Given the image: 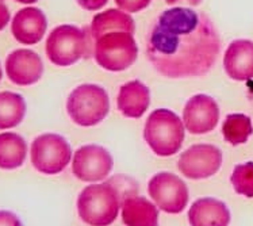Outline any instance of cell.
I'll use <instances>...</instances> for the list:
<instances>
[{
	"label": "cell",
	"instance_id": "cell-1",
	"mask_svg": "<svg viewBox=\"0 0 253 226\" xmlns=\"http://www.w3.org/2000/svg\"><path fill=\"white\" fill-rule=\"evenodd\" d=\"M219 49V34L210 18L188 7L164 11L146 40L150 64L169 79L205 76L217 61Z\"/></svg>",
	"mask_w": 253,
	"mask_h": 226
},
{
	"label": "cell",
	"instance_id": "cell-2",
	"mask_svg": "<svg viewBox=\"0 0 253 226\" xmlns=\"http://www.w3.org/2000/svg\"><path fill=\"white\" fill-rule=\"evenodd\" d=\"M124 198L111 180L85 187L78 198L79 217L91 226H110L118 217Z\"/></svg>",
	"mask_w": 253,
	"mask_h": 226
},
{
	"label": "cell",
	"instance_id": "cell-3",
	"mask_svg": "<svg viewBox=\"0 0 253 226\" xmlns=\"http://www.w3.org/2000/svg\"><path fill=\"white\" fill-rule=\"evenodd\" d=\"M184 124L168 108H157L150 114L144 129V138L160 157H169L180 150L184 141Z\"/></svg>",
	"mask_w": 253,
	"mask_h": 226
},
{
	"label": "cell",
	"instance_id": "cell-4",
	"mask_svg": "<svg viewBox=\"0 0 253 226\" xmlns=\"http://www.w3.org/2000/svg\"><path fill=\"white\" fill-rule=\"evenodd\" d=\"M67 111L71 119L79 126H95L109 114V93L96 84H82L69 93Z\"/></svg>",
	"mask_w": 253,
	"mask_h": 226
},
{
	"label": "cell",
	"instance_id": "cell-5",
	"mask_svg": "<svg viewBox=\"0 0 253 226\" xmlns=\"http://www.w3.org/2000/svg\"><path fill=\"white\" fill-rule=\"evenodd\" d=\"M88 50L89 38L76 26H57L46 40V56L57 67H71L82 57H88Z\"/></svg>",
	"mask_w": 253,
	"mask_h": 226
},
{
	"label": "cell",
	"instance_id": "cell-6",
	"mask_svg": "<svg viewBox=\"0 0 253 226\" xmlns=\"http://www.w3.org/2000/svg\"><path fill=\"white\" fill-rule=\"evenodd\" d=\"M93 54L98 65L103 69L110 72H121L134 64L138 56V47L133 34L115 31L95 41Z\"/></svg>",
	"mask_w": 253,
	"mask_h": 226
},
{
	"label": "cell",
	"instance_id": "cell-7",
	"mask_svg": "<svg viewBox=\"0 0 253 226\" xmlns=\"http://www.w3.org/2000/svg\"><path fill=\"white\" fill-rule=\"evenodd\" d=\"M31 164L45 175H57L67 168L72 159V148L67 139L56 133L38 136L30 149Z\"/></svg>",
	"mask_w": 253,
	"mask_h": 226
},
{
	"label": "cell",
	"instance_id": "cell-8",
	"mask_svg": "<svg viewBox=\"0 0 253 226\" xmlns=\"http://www.w3.org/2000/svg\"><path fill=\"white\" fill-rule=\"evenodd\" d=\"M148 192L159 209L168 214H179L188 203L186 183L170 172H159L150 179Z\"/></svg>",
	"mask_w": 253,
	"mask_h": 226
},
{
	"label": "cell",
	"instance_id": "cell-9",
	"mask_svg": "<svg viewBox=\"0 0 253 226\" xmlns=\"http://www.w3.org/2000/svg\"><path fill=\"white\" fill-rule=\"evenodd\" d=\"M222 165V152L210 144L192 145L183 152L177 168L187 179L202 180L215 175Z\"/></svg>",
	"mask_w": 253,
	"mask_h": 226
},
{
	"label": "cell",
	"instance_id": "cell-10",
	"mask_svg": "<svg viewBox=\"0 0 253 226\" xmlns=\"http://www.w3.org/2000/svg\"><path fill=\"white\" fill-rule=\"evenodd\" d=\"M113 165V157L103 146L84 145L73 154L72 172L82 181L95 183L106 179Z\"/></svg>",
	"mask_w": 253,
	"mask_h": 226
},
{
	"label": "cell",
	"instance_id": "cell-11",
	"mask_svg": "<svg viewBox=\"0 0 253 226\" xmlns=\"http://www.w3.org/2000/svg\"><path fill=\"white\" fill-rule=\"evenodd\" d=\"M219 121L217 102L205 93L192 96L183 110V124L191 134H206L215 129Z\"/></svg>",
	"mask_w": 253,
	"mask_h": 226
},
{
	"label": "cell",
	"instance_id": "cell-12",
	"mask_svg": "<svg viewBox=\"0 0 253 226\" xmlns=\"http://www.w3.org/2000/svg\"><path fill=\"white\" fill-rule=\"evenodd\" d=\"M5 73L16 86H33L40 82L43 73V62L36 51L30 49H16L5 60Z\"/></svg>",
	"mask_w": 253,
	"mask_h": 226
},
{
	"label": "cell",
	"instance_id": "cell-13",
	"mask_svg": "<svg viewBox=\"0 0 253 226\" xmlns=\"http://www.w3.org/2000/svg\"><path fill=\"white\" fill-rule=\"evenodd\" d=\"M46 27V16L37 7H26L19 10L11 23L12 36L23 45L38 44L45 36Z\"/></svg>",
	"mask_w": 253,
	"mask_h": 226
},
{
	"label": "cell",
	"instance_id": "cell-14",
	"mask_svg": "<svg viewBox=\"0 0 253 226\" xmlns=\"http://www.w3.org/2000/svg\"><path fill=\"white\" fill-rule=\"evenodd\" d=\"M223 68L227 76L236 82L253 79V42L249 40L233 41L225 51Z\"/></svg>",
	"mask_w": 253,
	"mask_h": 226
},
{
	"label": "cell",
	"instance_id": "cell-15",
	"mask_svg": "<svg viewBox=\"0 0 253 226\" xmlns=\"http://www.w3.org/2000/svg\"><path fill=\"white\" fill-rule=\"evenodd\" d=\"M191 226H229L230 211L227 206L215 198H201L188 211Z\"/></svg>",
	"mask_w": 253,
	"mask_h": 226
},
{
	"label": "cell",
	"instance_id": "cell-16",
	"mask_svg": "<svg viewBox=\"0 0 253 226\" xmlns=\"http://www.w3.org/2000/svg\"><path fill=\"white\" fill-rule=\"evenodd\" d=\"M150 104L149 88L140 80L125 83L119 88L117 106L126 118H140Z\"/></svg>",
	"mask_w": 253,
	"mask_h": 226
},
{
	"label": "cell",
	"instance_id": "cell-17",
	"mask_svg": "<svg viewBox=\"0 0 253 226\" xmlns=\"http://www.w3.org/2000/svg\"><path fill=\"white\" fill-rule=\"evenodd\" d=\"M122 221L126 226H159V210L144 196L129 195L122 201Z\"/></svg>",
	"mask_w": 253,
	"mask_h": 226
},
{
	"label": "cell",
	"instance_id": "cell-18",
	"mask_svg": "<svg viewBox=\"0 0 253 226\" xmlns=\"http://www.w3.org/2000/svg\"><path fill=\"white\" fill-rule=\"evenodd\" d=\"M89 29H91V38L93 41H98L100 37L115 31H125L129 34H134L135 23L129 14L121 10L110 8L93 16Z\"/></svg>",
	"mask_w": 253,
	"mask_h": 226
},
{
	"label": "cell",
	"instance_id": "cell-19",
	"mask_svg": "<svg viewBox=\"0 0 253 226\" xmlns=\"http://www.w3.org/2000/svg\"><path fill=\"white\" fill-rule=\"evenodd\" d=\"M27 156V145L25 138L16 133L0 134V168L16 170L19 168Z\"/></svg>",
	"mask_w": 253,
	"mask_h": 226
},
{
	"label": "cell",
	"instance_id": "cell-20",
	"mask_svg": "<svg viewBox=\"0 0 253 226\" xmlns=\"http://www.w3.org/2000/svg\"><path fill=\"white\" fill-rule=\"evenodd\" d=\"M26 114V102L22 95L10 91L0 92V130L15 128Z\"/></svg>",
	"mask_w": 253,
	"mask_h": 226
},
{
	"label": "cell",
	"instance_id": "cell-21",
	"mask_svg": "<svg viewBox=\"0 0 253 226\" xmlns=\"http://www.w3.org/2000/svg\"><path fill=\"white\" fill-rule=\"evenodd\" d=\"M223 138L233 146L245 144L253 134L252 121L245 114H229L222 125Z\"/></svg>",
	"mask_w": 253,
	"mask_h": 226
},
{
	"label": "cell",
	"instance_id": "cell-22",
	"mask_svg": "<svg viewBox=\"0 0 253 226\" xmlns=\"http://www.w3.org/2000/svg\"><path fill=\"white\" fill-rule=\"evenodd\" d=\"M234 191L240 195L253 198V163L248 161L234 167L230 176Z\"/></svg>",
	"mask_w": 253,
	"mask_h": 226
},
{
	"label": "cell",
	"instance_id": "cell-23",
	"mask_svg": "<svg viewBox=\"0 0 253 226\" xmlns=\"http://www.w3.org/2000/svg\"><path fill=\"white\" fill-rule=\"evenodd\" d=\"M115 3L121 10H125L126 12H138L150 4L148 0H115Z\"/></svg>",
	"mask_w": 253,
	"mask_h": 226
},
{
	"label": "cell",
	"instance_id": "cell-24",
	"mask_svg": "<svg viewBox=\"0 0 253 226\" xmlns=\"http://www.w3.org/2000/svg\"><path fill=\"white\" fill-rule=\"evenodd\" d=\"M0 226H23L21 220L11 211L0 210Z\"/></svg>",
	"mask_w": 253,
	"mask_h": 226
},
{
	"label": "cell",
	"instance_id": "cell-25",
	"mask_svg": "<svg viewBox=\"0 0 253 226\" xmlns=\"http://www.w3.org/2000/svg\"><path fill=\"white\" fill-rule=\"evenodd\" d=\"M78 4L87 11L100 10L104 4H107L109 0H76Z\"/></svg>",
	"mask_w": 253,
	"mask_h": 226
},
{
	"label": "cell",
	"instance_id": "cell-26",
	"mask_svg": "<svg viewBox=\"0 0 253 226\" xmlns=\"http://www.w3.org/2000/svg\"><path fill=\"white\" fill-rule=\"evenodd\" d=\"M10 18V11L7 8V5L4 4V0H0V31L3 30L5 26L8 25Z\"/></svg>",
	"mask_w": 253,
	"mask_h": 226
},
{
	"label": "cell",
	"instance_id": "cell-27",
	"mask_svg": "<svg viewBox=\"0 0 253 226\" xmlns=\"http://www.w3.org/2000/svg\"><path fill=\"white\" fill-rule=\"evenodd\" d=\"M166 1L170 5H199L202 3V0H166Z\"/></svg>",
	"mask_w": 253,
	"mask_h": 226
},
{
	"label": "cell",
	"instance_id": "cell-28",
	"mask_svg": "<svg viewBox=\"0 0 253 226\" xmlns=\"http://www.w3.org/2000/svg\"><path fill=\"white\" fill-rule=\"evenodd\" d=\"M15 1L22 3V4H34V3H37L38 0H15Z\"/></svg>",
	"mask_w": 253,
	"mask_h": 226
},
{
	"label": "cell",
	"instance_id": "cell-29",
	"mask_svg": "<svg viewBox=\"0 0 253 226\" xmlns=\"http://www.w3.org/2000/svg\"><path fill=\"white\" fill-rule=\"evenodd\" d=\"M1 77H3V71H1V67H0V80H1Z\"/></svg>",
	"mask_w": 253,
	"mask_h": 226
},
{
	"label": "cell",
	"instance_id": "cell-30",
	"mask_svg": "<svg viewBox=\"0 0 253 226\" xmlns=\"http://www.w3.org/2000/svg\"><path fill=\"white\" fill-rule=\"evenodd\" d=\"M148 1H152V0H148Z\"/></svg>",
	"mask_w": 253,
	"mask_h": 226
}]
</instances>
